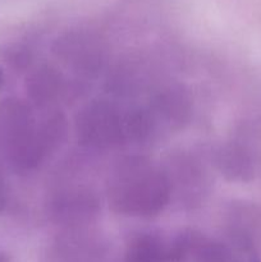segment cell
Here are the masks:
<instances>
[{
    "instance_id": "277c9868",
    "label": "cell",
    "mask_w": 261,
    "mask_h": 262,
    "mask_svg": "<svg viewBox=\"0 0 261 262\" xmlns=\"http://www.w3.org/2000/svg\"><path fill=\"white\" fill-rule=\"evenodd\" d=\"M0 262H7V260H5V257L3 256L2 252H0Z\"/></svg>"
},
{
    "instance_id": "3957f363",
    "label": "cell",
    "mask_w": 261,
    "mask_h": 262,
    "mask_svg": "<svg viewBox=\"0 0 261 262\" xmlns=\"http://www.w3.org/2000/svg\"><path fill=\"white\" fill-rule=\"evenodd\" d=\"M3 199V186H2V179H0V204H2Z\"/></svg>"
},
{
    "instance_id": "7a4b0ae2",
    "label": "cell",
    "mask_w": 261,
    "mask_h": 262,
    "mask_svg": "<svg viewBox=\"0 0 261 262\" xmlns=\"http://www.w3.org/2000/svg\"><path fill=\"white\" fill-rule=\"evenodd\" d=\"M234 262H260V260H258L257 256H256L252 251L248 250V248H245V250L242 251V253H241L240 257H238Z\"/></svg>"
},
{
    "instance_id": "6da1fadb",
    "label": "cell",
    "mask_w": 261,
    "mask_h": 262,
    "mask_svg": "<svg viewBox=\"0 0 261 262\" xmlns=\"http://www.w3.org/2000/svg\"><path fill=\"white\" fill-rule=\"evenodd\" d=\"M184 257V237L168 239L156 234L138 237L127 252V262H177Z\"/></svg>"
}]
</instances>
